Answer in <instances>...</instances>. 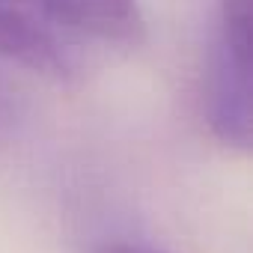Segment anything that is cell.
<instances>
[{
	"label": "cell",
	"instance_id": "obj_1",
	"mask_svg": "<svg viewBox=\"0 0 253 253\" xmlns=\"http://www.w3.org/2000/svg\"><path fill=\"white\" fill-rule=\"evenodd\" d=\"M206 116L220 143L250 149V0H220L206 75Z\"/></svg>",
	"mask_w": 253,
	"mask_h": 253
},
{
	"label": "cell",
	"instance_id": "obj_5",
	"mask_svg": "<svg viewBox=\"0 0 253 253\" xmlns=\"http://www.w3.org/2000/svg\"><path fill=\"white\" fill-rule=\"evenodd\" d=\"M92 253H164V250H155L146 244H131V241H107V244L95 247Z\"/></svg>",
	"mask_w": 253,
	"mask_h": 253
},
{
	"label": "cell",
	"instance_id": "obj_3",
	"mask_svg": "<svg viewBox=\"0 0 253 253\" xmlns=\"http://www.w3.org/2000/svg\"><path fill=\"white\" fill-rule=\"evenodd\" d=\"M45 3L78 33L107 45L134 48L143 42L146 21L137 0H45Z\"/></svg>",
	"mask_w": 253,
	"mask_h": 253
},
{
	"label": "cell",
	"instance_id": "obj_4",
	"mask_svg": "<svg viewBox=\"0 0 253 253\" xmlns=\"http://www.w3.org/2000/svg\"><path fill=\"white\" fill-rule=\"evenodd\" d=\"M12 119H15V104H12V92L9 86L0 81V143L6 140L9 128H12Z\"/></svg>",
	"mask_w": 253,
	"mask_h": 253
},
{
	"label": "cell",
	"instance_id": "obj_2",
	"mask_svg": "<svg viewBox=\"0 0 253 253\" xmlns=\"http://www.w3.org/2000/svg\"><path fill=\"white\" fill-rule=\"evenodd\" d=\"M78 36L45 0H0V60L33 75L69 81L81 75Z\"/></svg>",
	"mask_w": 253,
	"mask_h": 253
}]
</instances>
